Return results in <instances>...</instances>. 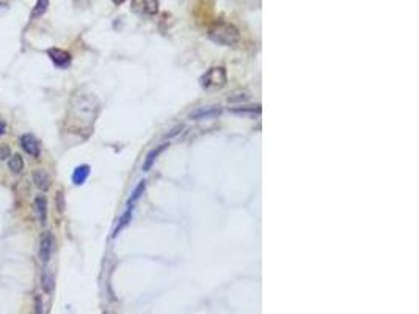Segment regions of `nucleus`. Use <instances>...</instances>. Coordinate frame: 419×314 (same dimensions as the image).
<instances>
[{"instance_id":"obj_1","label":"nucleus","mask_w":419,"mask_h":314,"mask_svg":"<svg viewBox=\"0 0 419 314\" xmlns=\"http://www.w3.org/2000/svg\"><path fill=\"white\" fill-rule=\"evenodd\" d=\"M209 38L213 42H217V44H221V46H234L241 41V32H239V29L233 24L218 21L210 25Z\"/></svg>"},{"instance_id":"obj_2","label":"nucleus","mask_w":419,"mask_h":314,"mask_svg":"<svg viewBox=\"0 0 419 314\" xmlns=\"http://www.w3.org/2000/svg\"><path fill=\"white\" fill-rule=\"evenodd\" d=\"M228 80V74L226 70L223 66H215V68H210V70L203 75L200 83L203 88L210 90V88H221L226 85Z\"/></svg>"},{"instance_id":"obj_3","label":"nucleus","mask_w":419,"mask_h":314,"mask_svg":"<svg viewBox=\"0 0 419 314\" xmlns=\"http://www.w3.org/2000/svg\"><path fill=\"white\" fill-rule=\"evenodd\" d=\"M21 148L32 157H38L41 152L39 141L33 134H24L21 137Z\"/></svg>"},{"instance_id":"obj_4","label":"nucleus","mask_w":419,"mask_h":314,"mask_svg":"<svg viewBox=\"0 0 419 314\" xmlns=\"http://www.w3.org/2000/svg\"><path fill=\"white\" fill-rule=\"evenodd\" d=\"M52 248H54V237L52 234H50L49 231L42 233L41 236V241H39V258L41 261L44 262H49L50 259V254H52Z\"/></svg>"},{"instance_id":"obj_5","label":"nucleus","mask_w":419,"mask_h":314,"mask_svg":"<svg viewBox=\"0 0 419 314\" xmlns=\"http://www.w3.org/2000/svg\"><path fill=\"white\" fill-rule=\"evenodd\" d=\"M47 55L57 68H68L71 65V54L66 52V50H63V49L52 47V49L47 50Z\"/></svg>"},{"instance_id":"obj_6","label":"nucleus","mask_w":419,"mask_h":314,"mask_svg":"<svg viewBox=\"0 0 419 314\" xmlns=\"http://www.w3.org/2000/svg\"><path fill=\"white\" fill-rule=\"evenodd\" d=\"M167 148H168V143H162V145H159L157 148H154V149L149 152V154L146 156V159H144V162H143V172H149V170L152 168V165H154V162L157 160V157H159Z\"/></svg>"},{"instance_id":"obj_7","label":"nucleus","mask_w":419,"mask_h":314,"mask_svg":"<svg viewBox=\"0 0 419 314\" xmlns=\"http://www.w3.org/2000/svg\"><path fill=\"white\" fill-rule=\"evenodd\" d=\"M220 112H221V108H220V107H215V105H212V107H201V108H198V110H195V112L190 115V118H192V120H204V118L215 116V115H218Z\"/></svg>"},{"instance_id":"obj_8","label":"nucleus","mask_w":419,"mask_h":314,"mask_svg":"<svg viewBox=\"0 0 419 314\" xmlns=\"http://www.w3.org/2000/svg\"><path fill=\"white\" fill-rule=\"evenodd\" d=\"M32 177H33V182H35V185H36L39 190L46 192V190L49 189L50 179H49V174L44 172V170H36V172H33V176H32Z\"/></svg>"},{"instance_id":"obj_9","label":"nucleus","mask_w":419,"mask_h":314,"mask_svg":"<svg viewBox=\"0 0 419 314\" xmlns=\"http://www.w3.org/2000/svg\"><path fill=\"white\" fill-rule=\"evenodd\" d=\"M35 210H36V215L39 218V222L44 225L46 220H47V200L39 195V197L35 198Z\"/></svg>"},{"instance_id":"obj_10","label":"nucleus","mask_w":419,"mask_h":314,"mask_svg":"<svg viewBox=\"0 0 419 314\" xmlns=\"http://www.w3.org/2000/svg\"><path fill=\"white\" fill-rule=\"evenodd\" d=\"M88 176H90V167H88V165H80V167H77V168L74 170V173H72V182H74L75 185H82L85 181H87Z\"/></svg>"},{"instance_id":"obj_11","label":"nucleus","mask_w":419,"mask_h":314,"mask_svg":"<svg viewBox=\"0 0 419 314\" xmlns=\"http://www.w3.org/2000/svg\"><path fill=\"white\" fill-rule=\"evenodd\" d=\"M8 168L11 170V173L19 174L24 170V159L19 154H13L10 156V160H8Z\"/></svg>"},{"instance_id":"obj_12","label":"nucleus","mask_w":419,"mask_h":314,"mask_svg":"<svg viewBox=\"0 0 419 314\" xmlns=\"http://www.w3.org/2000/svg\"><path fill=\"white\" fill-rule=\"evenodd\" d=\"M41 286H42V289H44L46 294H50L54 291V277H52V274L49 272V270H44V272H42Z\"/></svg>"},{"instance_id":"obj_13","label":"nucleus","mask_w":419,"mask_h":314,"mask_svg":"<svg viewBox=\"0 0 419 314\" xmlns=\"http://www.w3.org/2000/svg\"><path fill=\"white\" fill-rule=\"evenodd\" d=\"M144 189H146V182L144 181H141L139 185H137L135 187V190L132 192V195H131V198H129V201H127V208H134L135 206V203L140 200V197L143 195V192H144Z\"/></svg>"},{"instance_id":"obj_14","label":"nucleus","mask_w":419,"mask_h":314,"mask_svg":"<svg viewBox=\"0 0 419 314\" xmlns=\"http://www.w3.org/2000/svg\"><path fill=\"white\" fill-rule=\"evenodd\" d=\"M132 212H134V208H127L126 209V212L123 214V217L119 218V223H118V226L115 228V233H113V236H116L119 231L123 230V228H126V225L131 222V218H132Z\"/></svg>"},{"instance_id":"obj_15","label":"nucleus","mask_w":419,"mask_h":314,"mask_svg":"<svg viewBox=\"0 0 419 314\" xmlns=\"http://www.w3.org/2000/svg\"><path fill=\"white\" fill-rule=\"evenodd\" d=\"M47 6H49V0H38L35 8L32 11V19H36L39 16H42L47 11Z\"/></svg>"},{"instance_id":"obj_16","label":"nucleus","mask_w":419,"mask_h":314,"mask_svg":"<svg viewBox=\"0 0 419 314\" xmlns=\"http://www.w3.org/2000/svg\"><path fill=\"white\" fill-rule=\"evenodd\" d=\"M10 156H11V149L6 145H2V143H0V160L10 159Z\"/></svg>"},{"instance_id":"obj_17","label":"nucleus","mask_w":419,"mask_h":314,"mask_svg":"<svg viewBox=\"0 0 419 314\" xmlns=\"http://www.w3.org/2000/svg\"><path fill=\"white\" fill-rule=\"evenodd\" d=\"M57 206H58V212L65 210V198H63V192L57 193Z\"/></svg>"},{"instance_id":"obj_18","label":"nucleus","mask_w":419,"mask_h":314,"mask_svg":"<svg viewBox=\"0 0 419 314\" xmlns=\"http://www.w3.org/2000/svg\"><path fill=\"white\" fill-rule=\"evenodd\" d=\"M259 107H242V108H234V112H259Z\"/></svg>"},{"instance_id":"obj_19","label":"nucleus","mask_w":419,"mask_h":314,"mask_svg":"<svg viewBox=\"0 0 419 314\" xmlns=\"http://www.w3.org/2000/svg\"><path fill=\"white\" fill-rule=\"evenodd\" d=\"M5 131H6V124H5V121L2 120V116H0V135H3Z\"/></svg>"},{"instance_id":"obj_20","label":"nucleus","mask_w":419,"mask_h":314,"mask_svg":"<svg viewBox=\"0 0 419 314\" xmlns=\"http://www.w3.org/2000/svg\"><path fill=\"white\" fill-rule=\"evenodd\" d=\"M41 307H42V305H41V300H39V299H36V308H35V311H36V313H42V308H41Z\"/></svg>"},{"instance_id":"obj_21","label":"nucleus","mask_w":419,"mask_h":314,"mask_svg":"<svg viewBox=\"0 0 419 314\" xmlns=\"http://www.w3.org/2000/svg\"><path fill=\"white\" fill-rule=\"evenodd\" d=\"M0 10H6V5H5V3H0Z\"/></svg>"}]
</instances>
